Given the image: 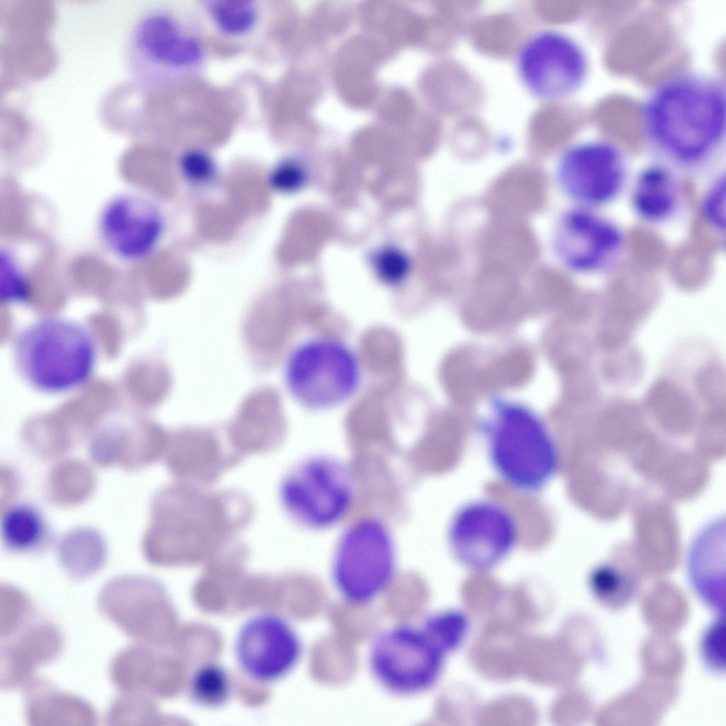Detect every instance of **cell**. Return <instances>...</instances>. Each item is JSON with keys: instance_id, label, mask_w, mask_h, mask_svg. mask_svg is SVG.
Here are the masks:
<instances>
[{"instance_id": "3", "label": "cell", "mask_w": 726, "mask_h": 726, "mask_svg": "<svg viewBox=\"0 0 726 726\" xmlns=\"http://www.w3.org/2000/svg\"><path fill=\"white\" fill-rule=\"evenodd\" d=\"M13 363L34 390L65 394L87 384L95 372L99 349L94 335L72 318L49 315L18 330L12 345Z\"/></svg>"}, {"instance_id": "23", "label": "cell", "mask_w": 726, "mask_h": 726, "mask_svg": "<svg viewBox=\"0 0 726 726\" xmlns=\"http://www.w3.org/2000/svg\"><path fill=\"white\" fill-rule=\"evenodd\" d=\"M0 601L1 639L13 635L35 618L32 601L20 589L1 585Z\"/></svg>"}, {"instance_id": "26", "label": "cell", "mask_w": 726, "mask_h": 726, "mask_svg": "<svg viewBox=\"0 0 726 726\" xmlns=\"http://www.w3.org/2000/svg\"><path fill=\"white\" fill-rule=\"evenodd\" d=\"M725 174L720 172L709 181L700 199V212L705 224L715 233L725 231Z\"/></svg>"}, {"instance_id": "6", "label": "cell", "mask_w": 726, "mask_h": 726, "mask_svg": "<svg viewBox=\"0 0 726 726\" xmlns=\"http://www.w3.org/2000/svg\"><path fill=\"white\" fill-rule=\"evenodd\" d=\"M362 379L360 360L345 342L329 337L305 340L288 354L284 367L286 388L303 408L323 411L348 401Z\"/></svg>"}, {"instance_id": "14", "label": "cell", "mask_w": 726, "mask_h": 726, "mask_svg": "<svg viewBox=\"0 0 726 726\" xmlns=\"http://www.w3.org/2000/svg\"><path fill=\"white\" fill-rule=\"evenodd\" d=\"M96 228L99 241L110 255L123 262L135 263L147 259L159 246L166 218L153 198L124 192L103 206Z\"/></svg>"}, {"instance_id": "13", "label": "cell", "mask_w": 726, "mask_h": 726, "mask_svg": "<svg viewBox=\"0 0 726 726\" xmlns=\"http://www.w3.org/2000/svg\"><path fill=\"white\" fill-rule=\"evenodd\" d=\"M518 527L513 513L491 499L469 501L452 516L447 530L448 547L456 560L476 571H488L515 547Z\"/></svg>"}, {"instance_id": "10", "label": "cell", "mask_w": 726, "mask_h": 726, "mask_svg": "<svg viewBox=\"0 0 726 726\" xmlns=\"http://www.w3.org/2000/svg\"><path fill=\"white\" fill-rule=\"evenodd\" d=\"M444 654L422 627L396 625L381 632L372 642L369 668L389 692L412 696L435 683Z\"/></svg>"}, {"instance_id": "2", "label": "cell", "mask_w": 726, "mask_h": 726, "mask_svg": "<svg viewBox=\"0 0 726 726\" xmlns=\"http://www.w3.org/2000/svg\"><path fill=\"white\" fill-rule=\"evenodd\" d=\"M205 487L178 481L160 494L155 525L162 559L216 555L250 523L254 506L246 494Z\"/></svg>"}, {"instance_id": "15", "label": "cell", "mask_w": 726, "mask_h": 726, "mask_svg": "<svg viewBox=\"0 0 726 726\" xmlns=\"http://www.w3.org/2000/svg\"><path fill=\"white\" fill-rule=\"evenodd\" d=\"M233 652L247 678L270 684L283 679L296 667L301 657L302 643L286 618L276 612L262 611L242 623Z\"/></svg>"}, {"instance_id": "8", "label": "cell", "mask_w": 726, "mask_h": 726, "mask_svg": "<svg viewBox=\"0 0 726 726\" xmlns=\"http://www.w3.org/2000/svg\"><path fill=\"white\" fill-rule=\"evenodd\" d=\"M279 496L289 517L311 530H325L341 523L354 499L349 467L329 455L306 457L283 477Z\"/></svg>"}, {"instance_id": "18", "label": "cell", "mask_w": 726, "mask_h": 726, "mask_svg": "<svg viewBox=\"0 0 726 726\" xmlns=\"http://www.w3.org/2000/svg\"><path fill=\"white\" fill-rule=\"evenodd\" d=\"M681 175L657 162L632 174L626 192L630 211L641 223L659 227L683 211L686 196Z\"/></svg>"}, {"instance_id": "9", "label": "cell", "mask_w": 726, "mask_h": 726, "mask_svg": "<svg viewBox=\"0 0 726 726\" xmlns=\"http://www.w3.org/2000/svg\"><path fill=\"white\" fill-rule=\"evenodd\" d=\"M631 170L621 147L604 140L575 143L560 154L556 180L574 206L603 210L627 190Z\"/></svg>"}, {"instance_id": "28", "label": "cell", "mask_w": 726, "mask_h": 726, "mask_svg": "<svg viewBox=\"0 0 726 726\" xmlns=\"http://www.w3.org/2000/svg\"><path fill=\"white\" fill-rule=\"evenodd\" d=\"M306 178V169L298 161L285 158L270 169L267 182L269 187L276 192L291 194L303 187Z\"/></svg>"}, {"instance_id": "7", "label": "cell", "mask_w": 726, "mask_h": 726, "mask_svg": "<svg viewBox=\"0 0 726 726\" xmlns=\"http://www.w3.org/2000/svg\"><path fill=\"white\" fill-rule=\"evenodd\" d=\"M396 547L389 525L374 515L360 517L340 535L332 557L333 583L347 601L364 605L391 584Z\"/></svg>"}, {"instance_id": "17", "label": "cell", "mask_w": 726, "mask_h": 726, "mask_svg": "<svg viewBox=\"0 0 726 726\" xmlns=\"http://www.w3.org/2000/svg\"><path fill=\"white\" fill-rule=\"evenodd\" d=\"M156 586L139 576H122L107 582L99 593L100 613L133 641L153 636L159 610Z\"/></svg>"}, {"instance_id": "12", "label": "cell", "mask_w": 726, "mask_h": 726, "mask_svg": "<svg viewBox=\"0 0 726 726\" xmlns=\"http://www.w3.org/2000/svg\"><path fill=\"white\" fill-rule=\"evenodd\" d=\"M515 67L527 90L541 100L554 101L581 88L589 62L583 47L572 37L547 29L523 42L516 55Z\"/></svg>"}, {"instance_id": "25", "label": "cell", "mask_w": 726, "mask_h": 726, "mask_svg": "<svg viewBox=\"0 0 726 726\" xmlns=\"http://www.w3.org/2000/svg\"><path fill=\"white\" fill-rule=\"evenodd\" d=\"M421 627L445 653L459 645L466 632L467 621L460 613L445 612L429 616Z\"/></svg>"}, {"instance_id": "16", "label": "cell", "mask_w": 726, "mask_h": 726, "mask_svg": "<svg viewBox=\"0 0 726 726\" xmlns=\"http://www.w3.org/2000/svg\"><path fill=\"white\" fill-rule=\"evenodd\" d=\"M1 642L0 688L5 691L22 688L39 666L60 655L63 645L54 624L35 619Z\"/></svg>"}, {"instance_id": "5", "label": "cell", "mask_w": 726, "mask_h": 726, "mask_svg": "<svg viewBox=\"0 0 726 726\" xmlns=\"http://www.w3.org/2000/svg\"><path fill=\"white\" fill-rule=\"evenodd\" d=\"M484 426L488 457L497 476L515 491L542 490L560 467L559 448L549 428L529 407L496 401Z\"/></svg>"}, {"instance_id": "30", "label": "cell", "mask_w": 726, "mask_h": 726, "mask_svg": "<svg viewBox=\"0 0 726 726\" xmlns=\"http://www.w3.org/2000/svg\"><path fill=\"white\" fill-rule=\"evenodd\" d=\"M603 569L598 571L596 579L593 578V586L596 593L602 599L610 603L627 599L631 595L626 581L622 580L620 574L612 569Z\"/></svg>"}, {"instance_id": "20", "label": "cell", "mask_w": 726, "mask_h": 726, "mask_svg": "<svg viewBox=\"0 0 726 726\" xmlns=\"http://www.w3.org/2000/svg\"><path fill=\"white\" fill-rule=\"evenodd\" d=\"M204 17L220 35L231 40L251 35L261 21L257 3L248 0H212L203 2Z\"/></svg>"}, {"instance_id": "11", "label": "cell", "mask_w": 726, "mask_h": 726, "mask_svg": "<svg viewBox=\"0 0 726 726\" xmlns=\"http://www.w3.org/2000/svg\"><path fill=\"white\" fill-rule=\"evenodd\" d=\"M602 211L573 205L557 219L552 240L553 251L563 267L574 274L608 273L625 252L624 229Z\"/></svg>"}, {"instance_id": "24", "label": "cell", "mask_w": 726, "mask_h": 726, "mask_svg": "<svg viewBox=\"0 0 726 726\" xmlns=\"http://www.w3.org/2000/svg\"><path fill=\"white\" fill-rule=\"evenodd\" d=\"M178 164L182 178L196 189H210L217 184L220 178L215 158L202 148L192 147L184 151Z\"/></svg>"}, {"instance_id": "29", "label": "cell", "mask_w": 726, "mask_h": 726, "mask_svg": "<svg viewBox=\"0 0 726 726\" xmlns=\"http://www.w3.org/2000/svg\"><path fill=\"white\" fill-rule=\"evenodd\" d=\"M373 264L379 277L385 283L396 284L407 276L409 262L406 256L396 248L386 247L377 252Z\"/></svg>"}, {"instance_id": "19", "label": "cell", "mask_w": 726, "mask_h": 726, "mask_svg": "<svg viewBox=\"0 0 726 726\" xmlns=\"http://www.w3.org/2000/svg\"><path fill=\"white\" fill-rule=\"evenodd\" d=\"M23 713L28 725H94L97 714L86 700L58 689L35 675L22 688Z\"/></svg>"}, {"instance_id": "21", "label": "cell", "mask_w": 726, "mask_h": 726, "mask_svg": "<svg viewBox=\"0 0 726 726\" xmlns=\"http://www.w3.org/2000/svg\"><path fill=\"white\" fill-rule=\"evenodd\" d=\"M1 535L6 545L13 551L31 552L39 547L45 539V523L37 508L28 504H18L4 514Z\"/></svg>"}, {"instance_id": "1", "label": "cell", "mask_w": 726, "mask_h": 726, "mask_svg": "<svg viewBox=\"0 0 726 726\" xmlns=\"http://www.w3.org/2000/svg\"><path fill=\"white\" fill-rule=\"evenodd\" d=\"M641 123L652 161L681 176L715 169L726 150L725 81L696 71L669 77L647 97Z\"/></svg>"}, {"instance_id": "22", "label": "cell", "mask_w": 726, "mask_h": 726, "mask_svg": "<svg viewBox=\"0 0 726 726\" xmlns=\"http://www.w3.org/2000/svg\"><path fill=\"white\" fill-rule=\"evenodd\" d=\"M232 693V681L228 671L221 664L207 662L191 674L188 693L191 701L204 708L214 709L224 705Z\"/></svg>"}, {"instance_id": "4", "label": "cell", "mask_w": 726, "mask_h": 726, "mask_svg": "<svg viewBox=\"0 0 726 726\" xmlns=\"http://www.w3.org/2000/svg\"><path fill=\"white\" fill-rule=\"evenodd\" d=\"M199 16L183 6L153 8L133 24L125 48L132 77L145 87L164 89L198 74L206 60Z\"/></svg>"}, {"instance_id": "27", "label": "cell", "mask_w": 726, "mask_h": 726, "mask_svg": "<svg viewBox=\"0 0 726 726\" xmlns=\"http://www.w3.org/2000/svg\"><path fill=\"white\" fill-rule=\"evenodd\" d=\"M30 285L26 274L15 256L9 250L0 255V294L3 301L23 303L29 298Z\"/></svg>"}]
</instances>
